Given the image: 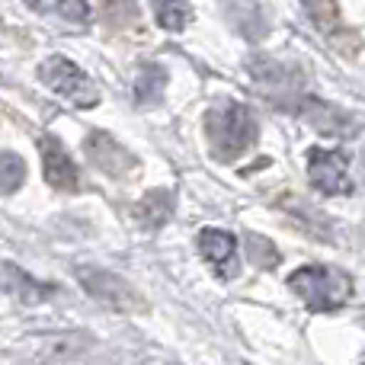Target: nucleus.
<instances>
[{"instance_id": "1", "label": "nucleus", "mask_w": 365, "mask_h": 365, "mask_svg": "<svg viewBox=\"0 0 365 365\" xmlns=\"http://www.w3.org/2000/svg\"><path fill=\"white\" fill-rule=\"evenodd\" d=\"M202 125H205L208 151L221 164H231L257 145V119H253L250 106H244V103H218L205 113Z\"/></svg>"}, {"instance_id": "2", "label": "nucleus", "mask_w": 365, "mask_h": 365, "mask_svg": "<svg viewBox=\"0 0 365 365\" xmlns=\"http://www.w3.org/2000/svg\"><path fill=\"white\" fill-rule=\"evenodd\" d=\"M289 289L308 304L311 311H340L353 298V279L334 266H302L289 276Z\"/></svg>"}, {"instance_id": "3", "label": "nucleus", "mask_w": 365, "mask_h": 365, "mask_svg": "<svg viewBox=\"0 0 365 365\" xmlns=\"http://www.w3.org/2000/svg\"><path fill=\"white\" fill-rule=\"evenodd\" d=\"M74 276H77V282H81V289L87 292L93 302H100L103 308L115 311V314L141 317V314L151 311L148 298L141 295L132 282H125L122 276H115V272L100 269V266H77Z\"/></svg>"}, {"instance_id": "4", "label": "nucleus", "mask_w": 365, "mask_h": 365, "mask_svg": "<svg viewBox=\"0 0 365 365\" xmlns=\"http://www.w3.org/2000/svg\"><path fill=\"white\" fill-rule=\"evenodd\" d=\"M38 77H42V83L51 93H58L61 100L74 103V106H81V109H93L96 103H100V90L93 87V81L64 55L45 58V61L38 64Z\"/></svg>"}, {"instance_id": "5", "label": "nucleus", "mask_w": 365, "mask_h": 365, "mask_svg": "<svg viewBox=\"0 0 365 365\" xmlns=\"http://www.w3.org/2000/svg\"><path fill=\"white\" fill-rule=\"evenodd\" d=\"M83 154L100 173L113 180H135L141 173V164L122 141H115L109 132H90L83 138Z\"/></svg>"}, {"instance_id": "6", "label": "nucleus", "mask_w": 365, "mask_h": 365, "mask_svg": "<svg viewBox=\"0 0 365 365\" xmlns=\"http://www.w3.org/2000/svg\"><path fill=\"white\" fill-rule=\"evenodd\" d=\"M302 4H304L308 19L314 23V29L321 32L330 48L340 51L343 58L359 55L362 42H359V36H356V29H349V26L343 23V13H340L336 0H302Z\"/></svg>"}, {"instance_id": "7", "label": "nucleus", "mask_w": 365, "mask_h": 365, "mask_svg": "<svg viewBox=\"0 0 365 365\" xmlns=\"http://www.w3.org/2000/svg\"><path fill=\"white\" fill-rule=\"evenodd\" d=\"M308 182H311V189H317V192H324V195L353 192L346 154L330 151V148H311L308 151Z\"/></svg>"}, {"instance_id": "8", "label": "nucleus", "mask_w": 365, "mask_h": 365, "mask_svg": "<svg viewBox=\"0 0 365 365\" xmlns=\"http://www.w3.org/2000/svg\"><path fill=\"white\" fill-rule=\"evenodd\" d=\"M250 77L259 83L266 96H276L279 103H289V96H298L304 87V71L292 61H279V58H253Z\"/></svg>"}, {"instance_id": "9", "label": "nucleus", "mask_w": 365, "mask_h": 365, "mask_svg": "<svg viewBox=\"0 0 365 365\" xmlns=\"http://www.w3.org/2000/svg\"><path fill=\"white\" fill-rule=\"evenodd\" d=\"M298 113H302L317 132L330 135V138H353L362 128L346 109L334 106V103H327V100H317V96H302V100H298Z\"/></svg>"}, {"instance_id": "10", "label": "nucleus", "mask_w": 365, "mask_h": 365, "mask_svg": "<svg viewBox=\"0 0 365 365\" xmlns=\"http://www.w3.org/2000/svg\"><path fill=\"white\" fill-rule=\"evenodd\" d=\"M199 253L208 266L215 269L218 279H234L240 269L237 259V237L231 231H221V227H202L199 231Z\"/></svg>"}, {"instance_id": "11", "label": "nucleus", "mask_w": 365, "mask_h": 365, "mask_svg": "<svg viewBox=\"0 0 365 365\" xmlns=\"http://www.w3.org/2000/svg\"><path fill=\"white\" fill-rule=\"evenodd\" d=\"M38 154H42L45 182H48L51 189H61V192H77V189H81V173H77L71 154L64 151V145L55 135H42V138H38Z\"/></svg>"}, {"instance_id": "12", "label": "nucleus", "mask_w": 365, "mask_h": 365, "mask_svg": "<svg viewBox=\"0 0 365 365\" xmlns=\"http://www.w3.org/2000/svg\"><path fill=\"white\" fill-rule=\"evenodd\" d=\"M4 292L23 304H42L58 292V285L36 282L29 272H23L16 263H4Z\"/></svg>"}, {"instance_id": "13", "label": "nucleus", "mask_w": 365, "mask_h": 365, "mask_svg": "<svg viewBox=\"0 0 365 365\" xmlns=\"http://www.w3.org/2000/svg\"><path fill=\"white\" fill-rule=\"evenodd\" d=\"M173 212H177V195H173L170 189H151V192L141 195L132 208L135 221H138L141 227H151V231L164 227L167 221L173 218Z\"/></svg>"}, {"instance_id": "14", "label": "nucleus", "mask_w": 365, "mask_h": 365, "mask_svg": "<svg viewBox=\"0 0 365 365\" xmlns=\"http://www.w3.org/2000/svg\"><path fill=\"white\" fill-rule=\"evenodd\" d=\"M38 343L36 359H81L90 346V336L83 334H48V336H32Z\"/></svg>"}, {"instance_id": "15", "label": "nucleus", "mask_w": 365, "mask_h": 365, "mask_svg": "<svg viewBox=\"0 0 365 365\" xmlns=\"http://www.w3.org/2000/svg\"><path fill=\"white\" fill-rule=\"evenodd\" d=\"M225 6L234 29H240L247 38H257L263 32V13H259L257 0H225Z\"/></svg>"}, {"instance_id": "16", "label": "nucleus", "mask_w": 365, "mask_h": 365, "mask_svg": "<svg viewBox=\"0 0 365 365\" xmlns=\"http://www.w3.org/2000/svg\"><path fill=\"white\" fill-rule=\"evenodd\" d=\"M167 87V71L160 64H145L135 77V96H138L141 106H151V103H160Z\"/></svg>"}, {"instance_id": "17", "label": "nucleus", "mask_w": 365, "mask_h": 365, "mask_svg": "<svg viewBox=\"0 0 365 365\" xmlns=\"http://www.w3.org/2000/svg\"><path fill=\"white\" fill-rule=\"evenodd\" d=\"M151 10L158 26L167 32H182L192 19V10H189L186 0H151Z\"/></svg>"}, {"instance_id": "18", "label": "nucleus", "mask_w": 365, "mask_h": 365, "mask_svg": "<svg viewBox=\"0 0 365 365\" xmlns=\"http://www.w3.org/2000/svg\"><path fill=\"white\" fill-rule=\"evenodd\" d=\"M100 10L109 26L115 29H132L138 26V0H100Z\"/></svg>"}, {"instance_id": "19", "label": "nucleus", "mask_w": 365, "mask_h": 365, "mask_svg": "<svg viewBox=\"0 0 365 365\" xmlns=\"http://www.w3.org/2000/svg\"><path fill=\"white\" fill-rule=\"evenodd\" d=\"M247 253H250L253 266H263V269H276L279 259H282L279 250L272 247V240L259 237V234H250V237H247Z\"/></svg>"}, {"instance_id": "20", "label": "nucleus", "mask_w": 365, "mask_h": 365, "mask_svg": "<svg viewBox=\"0 0 365 365\" xmlns=\"http://www.w3.org/2000/svg\"><path fill=\"white\" fill-rule=\"evenodd\" d=\"M4 192L6 195H13L19 186L26 182V160L19 158V154H13V151H4Z\"/></svg>"}, {"instance_id": "21", "label": "nucleus", "mask_w": 365, "mask_h": 365, "mask_svg": "<svg viewBox=\"0 0 365 365\" xmlns=\"http://www.w3.org/2000/svg\"><path fill=\"white\" fill-rule=\"evenodd\" d=\"M58 13L71 23H90V16H93L87 0H58Z\"/></svg>"}, {"instance_id": "22", "label": "nucleus", "mask_w": 365, "mask_h": 365, "mask_svg": "<svg viewBox=\"0 0 365 365\" xmlns=\"http://www.w3.org/2000/svg\"><path fill=\"white\" fill-rule=\"evenodd\" d=\"M26 6H29V10H36V13H45L51 6V0H26Z\"/></svg>"}]
</instances>
